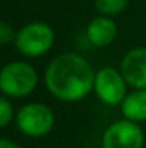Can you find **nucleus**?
<instances>
[{
    "instance_id": "1",
    "label": "nucleus",
    "mask_w": 146,
    "mask_h": 148,
    "mask_svg": "<svg viewBox=\"0 0 146 148\" xmlns=\"http://www.w3.org/2000/svg\"><path fill=\"white\" fill-rule=\"evenodd\" d=\"M96 71L82 55L68 52L47 65L44 84L49 93L63 103H79L94 90Z\"/></svg>"
},
{
    "instance_id": "2",
    "label": "nucleus",
    "mask_w": 146,
    "mask_h": 148,
    "mask_svg": "<svg viewBox=\"0 0 146 148\" xmlns=\"http://www.w3.org/2000/svg\"><path fill=\"white\" fill-rule=\"evenodd\" d=\"M38 85V73L27 62H10L0 69V91L8 98H25Z\"/></svg>"
},
{
    "instance_id": "3",
    "label": "nucleus",
    "mask_w": 146,
    "mask_h": 148,
    "mask_svg": "<svg viewBox=\"0 0 146 148\" xmlns=\"http://www.w3.org/2000/svg\"><path fill=\"white\" fill-rule=\"evenodd\" d=\"M55 43V33L46 22H30L16 33V49L29 58L47 54Z\"/></svg>"
},
{
    "instance_id": "4",
    "label": "nucleus",
    "mask_w": 146,
    "mask_h": 148,
    "mask_svg": "<svg viewBox=\"0 0 146 148\" xmlns=\"http://www.w3.org/2000/svg\"><path fill=\"white\" fill-rule=\"evenodd\" d=\"M19 131L29 137H43L54 129L55 115L49 106L43 103H29L19 109L16 115Z\"/></svg>"
},
{
    "instance_id": "5",
    "label": "nucleus",
    "mask_w": 146,
    "mask_h": 148,
    "mask_svg": "<svg viewBox=\"0 0 146 148\" xmlns=\"http://www.w3.org/2000/svg\"><path fill=\"white\" fill-rule=\"evenodd\" d=\"M127 87L123 73L112 66H105L96 71L94 77V93L101 103L107 106H121L127 96Z\"/></svg>"
},
{
    "instance_id": "6",
    "label": "nucleus",
    "mask_w": 146,
    "mask_h": 148,
    "mask_svg": "<svg viewBox=\"0 0 146 148\" xmlns=\"http://www.w3.org/2000/svg\"><path fill=\"white\" fill-rule=\"evenodd\" d=\"M145 132L140 125L130 120H118L105 129L102 148H143Z\"/></svg>"
},
{
    "instance_id": "7",
    "label": "nucleus",
    "mask_w": 146,
    "mask_h": 148,
    "mask_svg": "<svg viewBox=\"0 0 146 148\" xmlns=\"http://www.w3.org/2000/svg\"><path fill=\"white\" fill-rule=\"evenodd\" d=\"M120 71L132 88L146 90V47H134L121 60Z\"/></svg>"
},
{
    "instance_id": "8",
    "label": "nucleus",
    "mask_w": 146,
    "mask_h": 148,
    "mask_svg": "<svg viewBox=\"0 0 146 148\" xmlns=\"http://www.w3.org/2000/svg\"><path fill=\"white\" fill-rule=\"evenodd\" d=\"M86 40L94 47H107L118 35V25L109 16H97L86 25Z\"/></svg>"
},
{
    "instance_id": "9",
    "label": "nucleus",
    "mask_w": 146,
    "mask_h": 148,
    "mask_svg": "<svg viewBox=\"0 0 146 148\" xmlns=\"http://www.w3.org/2000/svg\"><path fill=\"white\" fill-rule=\"evenodd\" d=\"M121 112L126 120L135 123L146 121V90L134 88L121 103Z\"/></svg>"
},
{
    "instance_id": "10",
    "label": "nucleus",
    "mask_w": 146,
    "mask_h": 148,
    "mask_svg": "<svg viewBox=\"0 0 146 148\" xmlns=\"http://www.w3.org/2000/svg\"><path fill=\"white\" fill-rule=\"evenodd\" d=\"M129 0H94V6L101 16H116L127 8Z\"/></svg>"
},
{
    "instance_id": "11",
    "label": "nucleus",
    "mask_w": 146,
    "mask_h": 148,
    "mask_svg": "<svg viewBox=\"0 0 146 148\" xmlns=\"http://www.w3.org/2000/svg\"><path fill=\"white\" fill-rule=\"evenodd\" d=\"M14 118V107L8 96H0V128H6Z\"/></svg>"
},
{
    "instance_id": "12",
    "label": "nucleus",
    "mask_w": 146,
    "mask_h": 148,
    "mask_svg": "<svg viewBox=\"0 0 146 148\" xmlns=\"http://www.w3.org/2000/svg\"><path fill=\"white\" fill-rule=\"evenodd\" d=\"M16 40V32L11 27V24L0 21V46L10 44Z\"/></svg>"
},
{
    "instance_id": "13",
    "label": "nucleus",
    "mask_w": 146,
    "mask_h": 148,
    "mask_svg": "<svg viewBox=\"0 0 146 148\" xmlns=\"http://www.w3.org/2000/svg\"><path fill=\"white\" fill-rule=\"evenodd\" d=\"M0 148H20L17 143H14L13 140L8 139H0Z\"/></svg>"
}]
</instances>
